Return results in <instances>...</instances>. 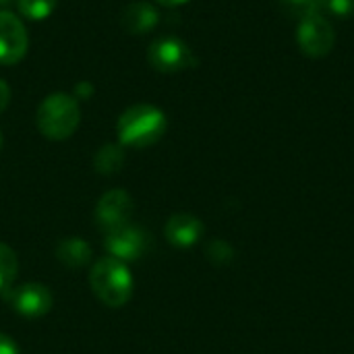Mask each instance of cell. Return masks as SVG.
I'll return each mask as SVG.
<instances>
[{
  "mask_svg": "<svg viewBox=\"0 0 354 354\" xmlns=\"http://www.w3.org/2000/svg\"><path fill=\"white\" fill-rule=\"evenodd\" d=\"M156 2H160L164 6H180V4H187L189 0H156Z\"/></svg>",
  "mask_w": 354,
  "mask_h": 354,
  "instance_id": "cell-22",
  "label": "cell"
},
{
  "mask_svg": "<svg viewBox=\"0 0 354 354\" xmlns=\"http://www.w3.org/2000/svg\"><path fill=\"white\" fill-rule=\"evenodd\" d=\"M131 214H133V199L122 189H112L104 193L95 205V222L104 232L129 224Z\"/></svg>",
  "mask_w": 354,
  "mask_h": 354,
  "instance_id": "cell-7",
  "label": "cell"
},
{
  "mask_svg": "<svg viewBox=\"0 0 354 354\" xmlns=\"http://www.w3.org/2000/svg\"><path fill=\"white\" fill-rule=\"evenodd\" d=\"M122 164H124V151L116 143H106V145H102L95 151L93 168H95V172H100L104 176H110V174L120 172Z\"/></svg>",
  "mask_w": 354,
  "mask_h": 354,
  "instance_id": "cell-13",
  "label": "cell"
},
{
  "mask_svg": "<svg viewBox=\"0 0 354 354\" xmlns=\"http://www.w3.org/2000/svg\"><path fill=\"white\" fill-rule=\"evenodd\" d=\"M75 93H77V97H81V95H83V97H89V95L93 93V87H91L87 81H83V83H79V85H77Z\"/></svg>",
  "mask_w": 354,
  "mask_h": 354,
  "instance_id": "cell-21",
  "label": "cell"
},
{
  "mask_svg": "<svg viewBox=\"0 0 354 354\" xmlns=\"http://www.w3.org/2000/svg\"><path fill=\"white\" fill-rule=\"evenodd\" d=\"M166 129V114L151 104H135L127 108L116 122L120 143L135 149H143L158 143L164 137Z\"/></svg>",
  "mask_w": 354,
  "mask_h": 354,
  "instance_id": "cell-1",
  "label": "cell"
},
{
  "mask_svg": "<svg viewBox=\"0 0 354 354\" xmlns=\"http://www.w3.org/2000/svg\"><path fill=\"white\" fill-rule=\"evenodd\" d=\"M207 257L216 263V266H224V263H230L232 257H234V251L232 247L226 243V241H212L207 245Z\"/></svg>",
  "mask_w": 354,
  "mask_h": 354,
  "instance_id": "cell-17",
  "label": "cell"
},
{
  "mask_svg": "<svg viewBox=\"0 0 354 354\" xmlns=\"http://www.w3.org/2000/svg\"><path fill=\"white\" fill-rule=\"evenodd\" d=\"M0 147H2V133H0Z\"/></svg>",
  "mask_w": 354,
  "mask_h": 354,
  "instance_id": "cell-24",
  "label": "cell"
},
{
  "mask_svg": "<svg viewBox=\"0 0 354 354\" xmlns=\"http://www.w3.org/2000/svg\"><path fill=\"white\" fill-rule=\"evenodd\" d=\"M297 41L303 54L311 56V58H322L328 56L336 44V33L332 23L322 15H311L301 19L299 23V31H297Z\"/></svg>",
  "mask_w": 354,
  "mask_h": 354,
  "instance_id": "cell-5",
  "label": "cell"
},
{
  "mask_svg": "<svg viewBox=\"0 0 354 354\" xmlns=\"http://www.w3.org/2000/svg\"><path fill=\"white\" fill-rule=\"evenodd\" d=\"M164 232H166V239L174 247L187 249V247H193L203 236V222L191 214H174L166 222Z\"/></svg>",
  "mask_w": 354,
  "mask_h": 354,
  "instance_id": "cell-10",
  "label": "cell"
},
{
  "mask_svg": "<svg viewBox=\"0 0 354 354\" xmlns=\"http://www.w3.org/2000/svg\"><path fill=\"white\" fill-rule=\"evenodd\" d=\"M17 272H19V261L15 251L8 245L0 243V292H6L12 286Z\"/></svg>",
  "mask_w": 354,
  "mask_h": 354,
  "instance_id": "cell-14",
  "label": "cell"
},
{
  "mask_svg": "<svg viewBox=\"0 0 354 354\" xmlns=\"http://www.w3.org/2000/svg\"><path fill=\"white\" fill-rule=\"evenodd\" d=\"M10 102V87L6 85V81L0 79V112L8 106Z\"/></svg>",
  "mask_w": 354,
  "mask_h": 354,
  "instance_id": "cell-20",
  "label": "cell"
},
{
  "mask_svg": "<svg viewBox=\"0 0 354 354\" xmlns=\"http://www.w3.org/2000/svg\"><path fill=\"white\" fill-rule=\"evenodd\" d=\"M158 21H160V15H158L156 6H151L149 2H143V0L127 4L120 15V25L131 35L149 33L158 25Z\"/></svg>",
  "mask_w": 354,
  "mask_h": 354,
  "instance_id": "cell-11",
  "label": "cell"
},
{
  "mask_svg": "<svg viewBox=\"0 0 354 354\" xmlns=\"http://www.w3.org/2000/svg\"><path fill=\"white\" fill-rule=\"evenodd\" d=\"M56 257L62 266L71 268V270H79L83 266L89 263L91 259V247L79 239V236H68L62 239L56 247Z\"/></svg>",
  "mask_w": 354,
  "mask_h": 354,
  "instance_id": "cell-12",
  "label": "cell"
},
{
  "mask_svg": "<svg viewBox=\"0 0 354 354\" xmlns=\"http://www.w3.org/2000/svg\"><path fill=\"white\" fill-rule=\"evenodd\" d=\"M10 2H15V0H0V4H10Z\"/></svg>",
  "mask_w": 354,
  "mask_h": 354,
  "instance_id": "cell-23",
  "label": "cell"
},
{
  "mask_svg": "<svg viewBox=\"0 0 354 354\" xmlns=\"http://www.w3.org/2000/svg\"><path fill=\"white\" fill-rule=\"evenodd\" d=\"M106 249L110 257H116L120 261H135L139 259L147 249V236L137 226H120L110 232H106Z\"/></svg>",
  "mask_w": 354,
  "mask_h": 354,
  "instance_id": "cell-9",
  "label": "cell"
},
{
  "mask_svg": "<svg viewBox=\"0 0 354 354\" xmlns=\"http://www.w3.org/2000/svg\"><path fill=\"white\" fill-rule=\"evenodd\" d=\"M6 299L23 317H41L52 309V292L39 282L21 284L6 290Z\"/></svg>",
  "mask_w": 354,
  "mask_h": 354,
  "instance_id": "cell-8",
  "label": "cell"
},
{
  "mask_svg": "<svg viewBox=\"0 0 354 354\" xmlns=\"http://www.w3.org/2000/svg\"><path fill=\"white\" fill-rule=\"evenodd\" d=\"M56 2L58 0H17V6H19V12L25 19L44 21V19H48L54 12Z\"/></svg>",
  "mask_w": 354,
  "mask_h": 354,
  "instance_id": "cell-15",
  "label": "cell"
},
{
  "mask_svg": "<svg viewBox=\"0 0 354 354\" xmlns=\"http://www.w3.org/2000/svg\"><path fill=\"white\" fill-rule=\"evenodd\" d=\"M29 46L27 29L21 19L8 10H0V64H17Z\"/></svg>",
  "mask_w": 354,
  "mask_h": 354,
  "instance_id": "cell-6",
  "label": "cell"
},
{
  "mask_svg": "<svg viewBox=\"0 0 354 354\" xmlns=\"http://www.w3.org/2000/svg\"><path fill=\"white\" fill-rule=\"evenodd\" d=\"M0 354H19V346L6 334H0Z\"/></svg>",
  "mask_w": 354,
  "mask_h": 354,
  "instance_id": "cell-19",
  "label": "cell"
},
{
  "mask_svg": "<svg viewBox=\"0 0 354 354\" xmlns=\"http://www.w3.org/2000/svg\"><path fill=\"white\" fill-rule=\"evenodd\" d=\"M89 284L95 297L108 307H122L133 297V276L127 263L110 255L91 268Z\"/></svg>",
  "mask_w": 354,
  "mask_h": 354,
  "instance_id": "cell-2",
  "label": "cell"
},
{
  "mask_svg": "<svg viewBox=\"0 0 354 354\" xmlns=\"http://www.w3.org/2000/svg\"><path fill=\"white\" fill-rule=\"evenodd\" d=\"M81 122V110L73 95L52 93L48 95L35 114V124L39 133L52 141L68 139Z\"/></svg>",
  "mask_w": 354,
  "mask_h": 354,
  "instance_id": "cell-3",
  "label": "cell"
},
{
  "mask_svg": "<svg viewBox=\"0 0 354 354\" xmlns=\"http://www.w3.org/2000/svg\"><path fill=\"white\" fill-rule=\"evenodd\" d=\"M147 60L151 68L160 73H178L197 64V58L191 48L174 35H164L151 41L147 50Z\"/></svg>",
  "mask_w": 354,
  "mask_h": 354,
  "instance_id": "cell-4",
  "label": "cell"
},
{
  "mask_svg": "<svg viewBox=\"0 0 354 354\" xmlns=\"http://www.w3.org/2000/svg\"><path fill=\"white\" fill-rule=\"evenodd\" d=\"M322 12L336 19H348L354 15V0H322Z\"/></svg>",
  "mask_w": 354,
  "mask_h": 354,
  "instance_id": "cell-18",
  "label": "cell"
},
{
  "mask_svg": "<svg viewBox=\"0 0 354 354\" xmlns=\"http://www.w3.org/2000/svg\"><path fill=\"white\" fill-rule=\"evenodd\" d=\"M284 12L295 19H305L311 15L322 12V0H280Z\"/></svg>",
  "mask_w": 354,
  "mask_h": 354,
  "instance_id": "cell-16",
  "label": "cell"
}]
</instances>
